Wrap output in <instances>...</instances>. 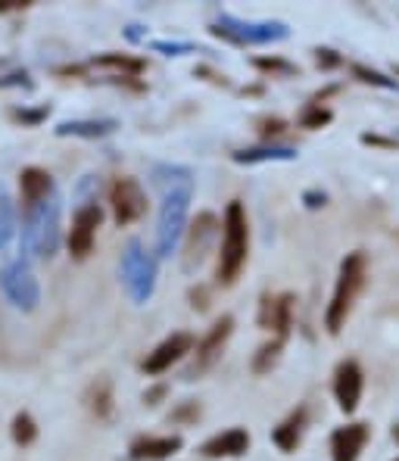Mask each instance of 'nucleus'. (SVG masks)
<instances>
[{"instance_id": "nucleus-25", "label": "nucleus", "mask_w": 399, "mask_h": 461, "mask_svg": "<svg viewBox=\"0 0 399 461\" xmlns=\"http://www.w3.org/2000/svg\"><path fill=\"white\" fill-rule=\"evenodd\" d=\"M85 405L91 415L100 418V421L110 418L113 415V384L104 381V377H100L97 384H91V390H87V396H85Z\"/></svg>"}, {"instance_id": "nucleus-42", "label": "nucleus", "mask_w": 399, "mask_h": 461, "mask_svg": "<svg viewBox=\"0 0 399 461\" xmlns=\"http://www.w3.org/2000/svg\"><path fill=\"white\" fill-rule=\"evenodd\" d=\"M390 437H394L396 443H399V424H394V427H390Z\"/></svg>"}, {"instance_id": "nucleus-16", "label": "nucleus", "mask_w": 399, "mask_h": 461, "mask_svg": "<svg viewBox=\"0 0 399 461\" xmlns=\"http://www.w3.org/2000/svg\"><path fill=\"white\" fill-rule=\"evenodd\" d=\"M253 446V437H249L247 427H228V430L209 437L206 443L200 446L203 458H240L249 452Z\"/></svg>"}, {"instance_id": "nucleus-12", "label": "nucleus", "mask_w": 399, "mask_h": 461, "mask_svg": "<svg viewBox=\"0 0 399 461\" xmlns=\"http://www.w3.org/2000/svg\"><path fill=\"white\" fill-rule=\"evenodd\" d=\"M294 309H296L294 294H262L256 321H259L262 330H272V337L287 340L290 328H294Z\"/></svg>"}, {"instance_id": "nucleus-31", "label": "nucleus", "mask_w": 399, "mask_h": 461, "mask_svg": "<svg viewBox=\"0 0 399 461\" xmlns=\"http://www.w3.org/2000/svg\"><path fill=\"white\" fill-rule=\"evenodd\" d=\"M313 59H315V66H319L322 72H334V69H340L347 59H343V53L340 50H334V47H313Z\"/></svg>"}, {"instance_id": "nucleus-36", "label": "nucleus", "mask_w": 399, "mask_h": 461, "mask_svg": "<svg viewBox=\"0 0 399 461\" xmlns=\"http://www.w3.org/2000/svg\"><path fill=\"white\" fill-rule=\"evenodd\" d=\"M340 91H343V85H337V81H334V85H324V87H319V91L313 94V97H309V104L328 106V100H331V97H337Z\"/></svg>"}, {"instance_id": "nucleus-1", "label": "nucleus", "mask_w": 399, "mask_h": 461, "mask_svg": "<svg viewBox=\"0 0 399 461\" xmlns=\"http://www.w3.org/2000/svg\"><path fill=\"white\" fill-rule=\"evenodd\" d=\"M153 181L162 191L159 219H157V256L168 259L178 249L181 237L187 230V215H191L194 200V178L181 166H157Z\"/></svg>"}, {"instance_id": "nucleus-41", "label": "nucleus", "mask_w": 399, "mask_h": 461, "mask_svg": "<svg viewBox=\"0 0 399 461\" xmlns=\"http://www.w3.org/2000/svg\"><path fill=\"white\" fill-rule=\"evenodd\" d=\"M243 97H259L262 94V85H249V87H240Z\"/></svg>"}, {"instance_id": "nucleus-32", "label": "nucleus", "mask_w": 399, "mask_h": 461, "mask_svg": "<svg viewBox=\"0 0 399 461\" xmlns=\"http://www.w3.org/2000/svg\"><path fill=\"white\" fill-rule=\"evenodd\" d=\"M200 415H203L200 402H194V399H185V402H181L178 409H175L168 418H172L175 424H197V421H200Z\"/></svg>"}, {"instance_id": "nucleus-28", "label": "nucleus", "mask_w": 399, "mask_h": 461, "mask_svg": "<svg viewBox=\"0 0 399 461\" xmlns=\"http://www.w3.org/2000/svg\"><path fill=\"white\" fill-rule=\"evenodd\" d=\"M334 122V110L331 106H315V104H306L303 113L296 115V125L306 128V131H319V128H328Z\"/></svg>"}, {"instance_id": "nucleus-34", "label": "nucleus", "mask_w": 399, "mask_h": 461, "mask_svg": "<svg viewBox=\"0 0 399 461\" xmlns=\"http://www.w3.org/2000/svg\"><path fill=\"white\" fill-rule=\"evenodd\" d=\"M359 140L365 147H377V150H399L396 138H384V134H375V131H365Z\"/></svg>"}, {"instance_id": "nucleus-30", "label": "nucleus", "mask_w": 399, "mask_h": 461, "mask_svg": "<svg viewBox=\"0 0 399 461\" xmlns=\"http://www.w3.org/2000/svg\"><path fill=\"white\" fill-rule=\"evenodd\" d=\"M256 131H259V138L266 144H275V138H281L287 131V122L281 115H262V119H256Z\"/></svg>"}, {"instance_id": "nucleus-26", "label": "nucleus", "mask_w": 399, "mask_h": 461, "mask_svg": "<svg viewBox=\"0 0 399 461\" xmlns=\"http://www.w3.org/2000/svg\"><path fill=\"white\" fill-rule=\"evenodd\" d=\"M253 69H259L262 76H272V78H294V76H300V66L290 63L287 57H253Z\"/></svg>"}, {"instance_id": "nucleus-13", "label": "nucleus", "mask_w": 399, "mask_h": 461, "mask_svg": "<svg viewBox=\"0 0 399 461\" xmlns=\"http://www.w3.org/2000/svg\"><path fill=\"white\" fill-rule=\"evenodd\" d=\"M100 221H104V209L97 203H81L78 212L72 215V228H69V253L76 259H87L94 249V240H97Z\"/></svg>"}, {"instance_id": "nucleus-6", "label": "nucleus", "mask_w": 399, "mask_h": 461, "mask_svg": "<svg viewBox=\"0 0 399 461\" xmlns=\"http://www.w3.org/2000/svg\"><path fill=\"white\" fill-rule=\"evenodd\" d=\"M122 284L138 306H144L157 290V259L141 247V240H131L122 253Z\"/></svg>"}, {"instance_id": "nucleus-23", "label": "nucleus", "mask_w": 399, "mask_h": 461, "mask_svg": "<svg viewBox=\"0 0 399 461\" xmlns=\"http://www.w3.org/2000/svg\"><path fill=\"white\" fill-rule=\"evenodd\" d=\"M13 240H16V203H13L10 191L0 185V256H6Z\"/></svg>"}, {"instance_id": "nucleus-11", "label": "nucleus", "mask_w": 399, "mask_h": 461, "mask_svg": "<svg viewBox=\"0 0 399 461\" xmlns=\"http://www.w3.org/2000/svg\"><path fill=\"white\" fill-rule=\"evenodd\" d=\"M331 390H334L337 409H340L343 415H356V409H359V402H362V390H365L362 365L356 362V358H340L334 368V384H331Z\"/></svg>"}, {"instance_id": "nucleus-43", "label": "nucleus", "mask_w": 399, "mask_h": 461, "mask_svg": "<svg viewBox=\"0 0 399 461\" xmlns=\"http://www.w3.org/2000/svg\"><path fill=\"white\" fill-rule=\"evenodd\" d=\"M394 76H399V63H394Z\"/></svg>"}, {"instance_id": "nucleus-17", "label": "nucleus", "mask_w": 399, "mask_h": 461, "mask_svg": "<svg viewBox=\"0 0 399 461\" xmlns=\"http://www.w3.org/2000/svg\"><path fill=\"white\" fill-rule=\"evenodd\" d=\"M57 185H53V175L47 168H38V166H29L19 172V196H23V212L35 209L41 200H47Z\"/></svg>"}, {"instance_id": "nucleus-22", "label": "nucleus", "mask_w": 399, "mask_h": 461, "mask_svg": "<svg viewBox=\"0 0 399 461\" xmlns=\"http://www.w3.org/2000/svg\"><path fill=\"white\" fill-rule=\"evenodd\" d=\"M91 66H100V69H113L116 76L113 78H138L141 72L147 69V63L141 57H128V53H100Z\"/></svg>"}, {"instance_id": "nucleus-7", "label": "nucleus", "mask_w": 399, "mask_h": 461, "mask_svg": "<svg viewBox=\"0 0 399 461\" xmlns=\"http://www.w3.org/2000/svg\"><path fill=\"white\" fill-rule=\"evenodd\" d=\"M0 290H4V296L19 312H35L38 309L41 284H38L35 271H32V266H29V259H25V256L6 262V266L0 268Z\"/></svg>"}, {"instance_id": "nucleus-40", "label": "nucleus", "mask_w": 399, "mask_h": 461, "mask_svg": "<svg viewBox=\"0 0 399 461\" xmlns=\"http://www.w3.org/2000/svg\"><path fill=\"white\" fill-rule=\"evenodd\" d=\"M197 76H206V81H213V85H222V87L228 85V78H225V76H219V72L206 69V66H200V69H197Z\"/></svg>"}, {"instance_id": "nucleus-35", "label": "nucleus", "mask_w": 399, "mask_h": 461, "mask_svg": "<svg viewBox=\"0 0 399 461\" xmlns=\"http://www.w3.org/2000/svg\"><path fill=\"white\" fill-rule=\"evenodd\" d=\"M153 50L166 53V57H181V53H194V44H178V41H153Z\"/></svg>"}, {"instance_id": "nucleus-27", "label": "nucleus", "mask_w": 399, "mask_h": 461, "mask_svg": "<svg viewBox=\"0 0 399 461\" xmlns=\"http://www.w3.org/2000/svg\"><path fill=\"white\" fill-rule=\"evenodd\" d=\"M349 72H353L356 81H362V85H371V87H381V91H399V81L384 76V72L371 69V66L365 63H349Z\"/></svg>"}, {"instance_id": "nucleus-3", "label": "nucleus", "mask_w": 399, "mask_h": 461, "mask_svg": "<svg viewBox=\"0 0 399 461\" xmlns=\"http://www.w3.org/2000/svg\"><path fill=\"white\" fill-rule=\"evenodd\" d=\"M249 259V219L247 206L240 200H231L222 215V249H219V266H215V281L222 287L238 284L240 271L247 268Z\"/></svg>"}, {"instance_id": "nucleus-38", "label": "nucleus", "mask_w": 399, "mask_h": 461, "mask_svg": "<svg viewBox=\"0 0 399 461\" xmlns=\"http://www.w3.org/2000/svg\"><path fill=\"white\" fill-rule=\"evenodd\" d=\"M303 206H306V209L328 206V194H324V191H306V194H303Z\"/></svg>"}, {"instance_id": "nucleus-37", "label": "nucleus", "mask_w": 399, "mask_h": 461, "mask_svg": "<svg viewBox=\"0 0 399 461\" xmlns=\"http://www.w3.org/2000/svg\"><path fill=\"white\" fill-rule=\"evenodd\" d=\"M187 296H191V306L197 309V312L209 309V290L203 287V284H200V287H191V294H187Z\"/></svg>"}, {"instance_id": "nucleus-18", "label": "nucleus", "mask_w": 399, "mask_h": 461, "mask_svg": "<svg viewBox=\"0 0 399 461\" xmlns=\"http://www.w3.org/2000/svg\"><path fill=\"white\" fill-rule=\"evenodd\" d=\"M181 446H185V439H181L178 433H172V437L144 433V437L131 439L128 452H131V461H166V458H172L175 452H181Z\"/></svg>"}, {"instance_id": "nucleus-29", "label": "nucleus", "mask_w": 399, "mask_h": 461, "mask_svg": "<svg viewBox=\"0 0 399 461\" xmlns=\"http://www.w3.org/2000/svg\"><path fill=\"white\" fill-rule=\"evenodd\" d=\"M10 433H13V443H16V446H32V443L38 439V424H35V418H32L29 411H19V415L13 418Z\"/></svg>"}, {"instance_id": "nucleus-19", "label": "nucleus", "mask_w": 399, "mask_h": 461, "mask_svg": "<svg viewBox=\"0 0 399 461\" xmlns=\"http://www.w3.org/2000/svg\"><path fill=\"white\" fill-rule=\"evenodd\" d=\"M306 421H309V409L306 405H296V409L290 411L278 427H272V443L278 446L284 456H290V452L300 449L303 433H306Z\"/></svg>"}, {"instance_id": "nucleus-10", "label": "nucleus", "mask_w": 399, "mask_h": 461, "mask_svg": "<svg viewBox=\"0 0 399 461\" xmlns=\"http://www.w3.org/2000/svg\"><path fill=\"white\" fill-rule=\"evenodd\" d=\"M194 346H197V337L187 334V330H175V334H168L166 340L157 346V349L147 352V358L141 362V371H144L147 377L166 375V371L172 368V365H178L181 358L191 356Z\"/></svg>"}, {"instance_id": "nucleus-9", "label": "nucleus", "mask_w": 399, "mask_h": 461, "mask_svg": "<svg viewBox=\"0 0 399 461\" xmlns=\"http://www.w3.org/2000/svg\"><path fill=\"white\" fill-rule=\"evenodd\" d=\"M234 334V315H222L219 321L213 324V328L203 334V340L194 346V365L187 368V381H194V377H200L203 371H209L215 362H219L222 349H225V343L231 340Z\"/></svg>"}, {"instance_id": "nucleus-33", "label": "nucleus", "mask_w": 399, "mask_h": 461, "mask_svg": "<svg viewBox=\"0 0 399 461\" xmlns=\"http://www.w3.org/2000/svg\"><path fill=\"white\" fill-rule=\"evenodd\" d=\"M10 115L16 122H23L25 128H32V125H38V122H44L47 115H50V106H38V110H25V106H23V110H13Z\"/></svg>"}, {"instance_id": "nucleus-4", "label": "nucleus", "mask_w": 399, "mask_h": 461, "mask_svg": "<svg viewBox=\"0 0 399 461\" xmlns=\"http://www.w3.org/2000/svg\"><path fill=\"white\" fill-rule=\"evenodd\" d=\"M63 240V194L53 191L41 200L35 209L25 212L23 225V249L25 259H53Z\"/></svg>"}, {"instance_id": "nucleus-39", "label": "nucleus", "mask_w": 399, "mask_h": 461, "mask_svg": "<svg viewBox=\"0 0 399 461\" xmlns=\"http://www.w3.org/2000/svg\"><path fill=\"white\" fill-rule=\"evenodd\" d=\"M166 396H168V386L166 384H157V386H150V390L144 393V405H159Z\"/></svg>"}, {"instance_id": "nucleus-2", "label": "nucleus", "mask_w": 399, "mask_h": 461, "mask_svg": "<svg viewBox=\"0 0 399 461\" xmlns=\"http://www.w3.org/2000/svg\"><path fill=\"white\" fill-rule=\"evenodd\" d=\"M365 281H368V256L362 249H353V253L343 256L334 281V294H331V303L324 309V330L331 337H340V330L347 328V318L353 315V306L365 290Z\"/></svg>"}, {"instance_id": "nucleus-44", "label": "nucleus", "mask_w": 399, "mask_h": 461, "mask_svg": "<svg viewBox=\"0 0 399 461\" xmlns=\"http://www.w3.org/2000/svg\"><path fill=\"white\" fill-rule=\"evenodd\" d=\"M394 461H399V458H394Z\"/></svg>"}, {"instance_id": "nucleus-21", "label": "nucleus", "mask_w": 399, "mask_h": 461, "mask_svg": "<svg viewBox=\"0 0 399 461\" xmlns=\"http://www.w3.org/2000/svg\"><path fill=\"white\" fill-rule=\"evenodd\" d=\"M231 159L238 166H259V162H290L296 159V150L287 144H259V147H249V150H238L231 153Z\"/></svg>"}, {"instance_id": "nucleus-14", "label": "nucleus", "mask_w": 399, "mask_h": 461, "mask_svg": "<svg viewBox=\"0 0 399 461\" xmlns=\"http://www.w3.org/2000/svg\"><path fill=\"white\" fill-rule=\"evenodd\" d=\"M215 234H219V221H215L213 212H200L197 219L191 221V228L185 230V259H181L185 271H194L203 266V259H206V253H209V243H213Z\"/></svg>"}, {"instance_id": "nucleus-24", "label": "nucleus", "mask_w": 399, "mask_h": 461, "mask_svg": "<svg viewBox=\"0 0 399 461\" xmlns=\"http://www.w3.org/2000/svg\"><path fill=\"white\" fill-rule=\"evenodd\" d=\"M284 343L287 340H281V337H272V340H266L259 346V349L253 352V362H249V368H253V375H268V371L275 368V365L281 362V356H284Z\"/></svg>"}, {"instance_id": "nucleus-20", "label": "nucleus", "mask_w": 399, "mask_h": 461, "mask_svg": "<svg viewBox=\"0 0 399 461\" xmlns=\"http://www.w3.org/2000/svg\"><path fill=\"white\" fill-rule=\"evenodd\" d=\"M119 128L116 119H72L59 122L57 134L59 138H85V140H100L106 134H113Z\"/></svg>"}, {"instance_id": "nucleus-15", "label": "nucleus", "mask_w": 399, "mask_h": 461, "mask_svg": "<svg viewBox=\"0 0 399 461\" xmlns=\"http://www.w3.org/2000/svg\"><path fill=\"white\" fill-rule=\"evenodd\" d=\"M371 439V424L353 421L331 433V461H359Z\"/></svg>"}, {"instance_id": "nucleus-8", "label": "nucleus", "mask_w": 399, "mask_h": 461, "mask_svg": "<svg viewBox=\"0 0 399 461\" xmlns=\"http://www.w3.org/2000/svg\"><path fill=\"white\" fill-rule=\"evenodd\" d=\"M110 209H113V219H116L119 228L134 225L138 219H144L147 212V191L141 187L138 178L131 175H122L110 185Z\"/></svg>"}, {"instance_id": "nucleus-5", "label": "nucleus", "mask_w": 399, "mask_h": 461, "mask_svg": "<svg viewBox=\"0 0 399 461\" xmlns=\"http://www.w3.org/2000/svg\"><path fill=\"white\" fill-rule=\"evenodd\" d=\"M215 38L228 41V44H238V47H256V44H275V41H284L290 35V29L278 19H266V23H247V19L238 16H219L213 25H209Z\"/></svg>"}]
</instances>
